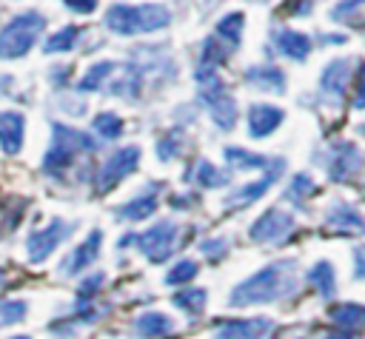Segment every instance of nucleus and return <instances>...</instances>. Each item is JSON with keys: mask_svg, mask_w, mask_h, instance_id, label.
Returning a JSON list of instances; mask_svg holds the SVG:
<instances>
[{"mask_svg": "<svg viewBox=\"0 0 365 339\" xmlns=\"http://www.w3.org/2000/svg\"><path fill=\"white\" fill-rule=\"evenodd\" d=\"M297 291V262H271L245 282L234 285L228 293L231 308H245V305H259V302H277L279 296H288Z\"/></svg>", "mask_w": 365, "mask_h": 339, "instance_id": "obj_1", "label": "nucleus"}, {"mask_svg": "<svg viewBox=\"0 0 365 339\" xmlns=\"http://www.w3.org/2000/svg\"><path fill=\"white\" fill-rule=\"evenodd\" d=\"M171 23V11L160 3H143V6H125V3H114L106 11V28L123 37H134V34H148V31H160Z\"/></svg>", "mask_w": 365, "mask_h": 339, "instance_id": "obj_2", "label": "nucleus"}, {"mask_svg": "<svg viewBox=\"0 0 365 339\" xmlns=\"http://www.w3.org/2000/svg\"><path fill=\"white\" fill-rule=\"evenodd\" d=\"M46 28V17L40 11H20L0 28V60L26 57Z\"/></svg>", "mask_w": 365, "mask_h": 339, "instance_id": "obj_3", "label": "nucleus"}, {"mask_svg": "<svg viewBox=\"0 0 365 339\" xmlns=\"http://www.w3.org/2000/svg\"><path fill=\"white\" fill-rule=\"evenodd\" d=\"M94 148H97V142L88 134H83L77 128H68L63 122H54V142H51L48 154L43 157V171L48 177H60L74 162V157L80 151H94Z\"/></svg>", "mask_w": 365, "mask_h": 339, "instance_id": "obj_4", "label": "nucleus"}, {"mask_svg": "<svg viewBox=\"0 0 365 339\" xmlns=\"http://www.w3.org/2000/svg\"><path fill=\"white\" fill-rule=\"evenodd\" d=\"M177 236H180L177 225H174L171 219H163V222L151 225L145 234H140L134 242L140 245V251L145 254V259L163 262V259L171 256V251H174V245H177Z\"/></svg>", "mask_w": 365, "mask_h": 339, "instance_id": "obj_5", "label": "nucleus"}, {"mask_svg": "<svg viewBox=\"0 0 365 339\" xmlns=\"http://www.w3.org/2000/svg\"><path fill=\"white\" fill-rule=\"evenodd\" d=\"M137 162H140V148H137V145H125V148L114 151V154L103 162V168H100V174H97V191L106 194V191L117 188L120 179H125L128 174L137 171Z\"/></svg>", "mask_w": 365, "mask_h": 339, "instance_id": "obj_6", "label": "nucleus"}, {"mask_svg": "<svg viewBox=\"0 0 365 339\" xmlns=\"http://www.w3.org/2000/svg\"><path fill=\"white\" fill-rule=\"evenodd\" d=\"M291 231H294V217L285 214L282 208H268L259 219H254V225H251V239L271 245V242H282Z\"/></svg>", "mask_w": 365, "mask_h": 339, "instance_id": "obj_7", "label": "nucleus"}, {"mask_svg": "<svg viewBox=\"0 0 365 339\" xmlns=\"http://www.w3.org/2000/svg\"><path fill=\"white\" fill-rule=\"evenodd\" d=\"M66 236H68V222H63V219H51L46 228L29 234V239H26L29 259H31V262H43V259H48V254H51Z\"/></svg>", "mask_w": 365, "mask_h": 339, "instance_id": "obj_8", "label": "nucleus"}, {"mask_svg": "<svg viewBox=\"0 0 365 339\" xmlns=\"http://www.w3.org/2000/svg\"><path fill=\"white\" fill-rule=\"evenodd\" d=\"M271 319H222L214 328L217 339H265L271 333Z\"/></svg>", "mask_w": 365, "mask_h": 339, "instance_id": "obj_9", "label": "nucleus"}, {"mask_svg": "<svg viewBox=\"0 0 365 339\" xmlns=\"http://www.w3.org/2000/svg\"><path fill=\"white\" fill-rule=\"evenodd\" d=\"M362 165V154L354 142H336L331 148V160H328V177L331 179H348L351 174H356Z\"/></svg>", "mask_w": 365, "mask_h": 339, "instance_id": "obj_10", "label": "nucleus"}, {"mask_svg": "<svg viewBox=\"0 0 365 339\" xmlns=\"http://www.w3.org/2000/svg\"><path fill=\"white\" fill-rule=\"evenodd\" d=\"M279 171H282V160H274L271 162V168H268V174L262 177V179H254V182H248V185H240L237 191H231L228 197H225V208H242V205H248V202H254V199H259L268 188H271V182L279 177Z\"/></svg>", "mask_w": 365, "mask_h": 339, "instance_id": "obj_11", "label": "nucleus"}, {"mask_svg": "<svg viewBox=\"0 0 365 339\" xmlns=\"http://www.w3.org/2000/svg\"><path fill=\"white\" fill-rule=\"evenodd\" d=\"M285 120V111L268 103H254L248 108V134L251 137H268L274 134Z\"/></svg>", "mask_w": 365, "mask_h": 339, "instance_id": "obj_12", "label": "nucleus"}, {"mask_svg": "<svg viewBox=\"0 0 365 339\" xmlns=\"http://www.w3.org/2000/svg\"><path fill=\"white\" fill-rule=\"evenodd\" d=\"M100 245H103V231H91V234L68 254V259L60 265V271H63V273H80L83 268H88V265L100 256Z\"/></svg>", "mask_w": 365, "mask_h": 339, "instance_id": "obj_13", "label": "nucleus"}, {"mask_svg": "<svg viewBox=\"0 0 365 339\" xmlns=\"http://www.w3.org/2000/svg\"><path fill=\"white\" fill-rule=\"evenodd\" d=\"M23 131H26V120L17 111H3L0 114V148L6 154H20L23 148Z\"/></svg>", "mask_w": 365, "mask_h": 339, "instance_id": "obj_14", "label": "nucleus"}, {"mask_svg": "<svg viewBox=\"0 0 365 339\" xmlns=\"http://www.w3.org/2000/svg\"><path fill=\"white\" fill-rule=\"evenodd\" d=\"M245 80H248L254 88L265 91V94H282L285 85H288L285 74H282L277 66H251V68L245 71Z\"/></svg>", "mask_w": 365, "mask_h": 339, "instance_id": "obj_15", "label": "nucleus"}, {"mask_svg": "<svg viewBox=\"0 0 365 339\" xmlns=\"http://www.w3.org/2000/svg\"><path fill=\"white\" fill-rule=\"evenodd\" d=\"M274 43H277L279 54H285L291 60H305L311 54V37L302 31H294V28H277Z\"/></svg>", "mask_w": 365, "mask_h": 339, "instance_id": "obj_16", "label": "nucleus"}, {"mask_svg": "<svg viewBox=\"0 0 365 339\" xmlns=\"http://www.w3.org/2000/svg\"><path fill=\"white\" fill-rule=\"evenodd\" d=\"M351 68H354V63H351L348 57L331 60V63L325 66V71H322V88H325L328 94H334V97H342L345 88H348V83H351V77H354Z\"/></svg>", "mask_w": 365, "mask_h": 339, "instance_id": "obj_17", "label": "nucleus"}, {"mask_svg": "<svg viewBox=\"0 0 365 339\" xmlns=\"http://www.w3.org/2000/svg\"><path fill=\"white\" fill-rule=\"evenodd\" d=\"M325 222H328V228H334V231H354V234H365V219H362V214H359L354 205H345V202L334 205V208L328 211Z\"/></svg>", "mask_w": 365, "mask_h": 339, "instance_id": "obj_18", "label": "nucleus"}, {"mask_svg": "<svg viewBox=\"0 0 365 339\" xmlns=\"http://www.w3.org/2000/svg\"><path fill=\"white\" fill-rule=\"evenodd\" d=\"M328 316L336 328L342 330H362L365 328V305L359 302H339V305H331L328 308Z\"/></svg>", "mask_w": 365, "mask_h": 339, "instance_id": "obj_19", "label": "nucleus"}, {"mask_svg": "<svg viewBox=\"0 0 365 339\" xmlns=\"http://www.w3.org/2000/svg\"><path fill=\"white\" fill-rule=\"evenodd\" d=\"M242 23H245V17H242L240 11H231V14H225V17L217 23L214 37H217L228 51H234V48L240 46V40H242Z\"/></svg>", "mask_w": 365, "mask_h": 339, "instance_id": "obj_20", "label": "nucleus"}, {"mask_svg": "<svg viewBox=\"0 0 365 339\" xmlns=\"http://www.w3.org/2000/svg\"><path fill=\"white\" fill-rule=\"evenodd\" d=\"M134 328H137V333H140V336H148V339H151V336H165V333H171V330H174V322H171L165 313L151 311V313L137 316Z\"/></svg>", "mask_w": 365, "mask_h": 339, "instance_id": "obj_21", "label": "nucleus"}, {"mask_svg": "<svg viewBox=\"0 0 365 339\" xmlns=\"http://www.w3.org/2000/svg\"><path fill=\"white\" fill-rule=\"evenodd\" d=\"M117 68V63H111V60H103V63H94L80 80H77V91H97V88H103V83L111 77V71Z\"/></svg>", "mask_w": 365, "mask_h": 339, "instance_id": "obj_22", "label": "nucleus"}, {"mask_svg": "<svg viewBox=\"0 0 365 339\" xmlns=\"http://www.w3.org/2000/svg\"><path fill=\"white\" fill-rule=\"evenodd\" d=\"M308 282L319 291L322 299H334L336 282H334V268H331V262H317V265L308 271Z\"/></svg>", "mask_w": 365, "mask_h": 339, "instance_id": "obj_23", "label": "nucleus"}, {"mask_svg": "<svg viewBox=\"0 0 365 339\" xmlns=\"http://www.w3.org/2000/svg\"><path fill=\"white\" fill-rule=\"evenodd\" d=\"M225 160H228L231 165L242 168V171H248V168L268 171L271 162H274V160H268V157H262V154H251V151H245V148H225Z\"/></svg>", "mask_w": 365, "mask_h": 339, "instance_id": "obj_24", "label": "nucleus"}, {"mask_svg": "<svg viewBox=\"0 0 365 339\" xmlns=\"http://www.w3.org/2000/svg\"><path fill=\"white\" fill-rule=\"evenodd\" d=\"M194 182L202 185V188H222V185H228V174L214 168L208 160H200L197 171H194Z\"/></svg>", "mask_w": 365, "mask_h": 339, "instance_id": "obj_25", "label": "nucleus"}, {"mask_svg": "<svg viewBox=\"0 0 365 339\" xmlns=\"http://www.w3.org/2000/svg\"><path fill=\"white\" fill-rule=\"evenodd\" d=\"M77 37H80V26H66V28H60L57 34H51L48 40H46V54H57V51H71L74 48V43H77Z\"/></svg>", "mask_w": 365, "mask_h": 339, "instance_id": "obj_26", "label": "nucleus"}, {"mask_svg": "<svg viewBox=\"0 0 365 339\" xmlns=\"http://www.w3.org/2000/svg\"><path fill=\"white\" fill-rule=\"evenodd\" d=\"M174 305L180 311H185L188 316H200L202 308H205V291L202 288H188V291H180L174 296Z\"/></svg>", "mask_w": 365, "mask_h": 339, "instance_id": "obj_27", "label": "nucleus"}, {"mask_svg": "<svg viewBox=\"0 0 365 339\" xmlns=\"http://www.w3.org/2000/svg\"><path fill=\"white\" fill-rule=\"evenodd\" d=\"M94 131H97L103 140H120V134H123V120H120L117 114H111V111H103V114L94 117Z\"/></svg>", "mask_w": 365, "mask_h": 339, "instance_id": "obj_28", "label": "nucleus"}, {"mask_svg": "<svg viewBox=\"0 0 365 339\" xmlns=\"http://www.w3.org/2000/svg\"><path fill=\"white\" fill-rule=\"evenodd\" d=\"M154 208H157L154 197H137V199H131V202H125L120 208V217H125V219H145V217L154 214Z\"/></svg>", "mask_w": 365, "mask_h": 339, "instance_id": "obj_29", "label": "nucleus"}, {"mask_svg": "<svg viewBox=\"0 0 365 339\" xmlns=\"http://www.w3.org/2000/svg\"><path fill=\"white\" fill-rule=\"evenodd\" d=\"M26 313H29V305L23 299H0V328L23 322Z\"/></svg>", "mask_w": 365, "mask_h": 339, "instance_id": "obj_30", "label": "nucleus"}, {"mask_svg": "<svg viewBox=\"0 0 365 339\" xmlns=\"http://www.w3.org/2000/svg\"><path fill=\"white\" fill-rule=\"evenodd\" d=\"M197 262L194 259H182V262H177L168 273H165V285H185V282H191L194 276H197Z\"/></svg>", "mask_w": 365, "mask_h": 339, "instance_id": "obj_31", "label": "nucleus"}, {"mask_svg": "<svg viewBox=\"0 0 365 339\" xmlns=\"http://www.w3.org/2000/svg\"><path fill=\"white\" fill-rule=\"evenodd\" d=\"M362 11H365V0H342V3H336L331 9V20H348V23H354V20H359Z\"/></svg>", "mask_w": 365, "mask_h": 339, "instance_id": "obj_32", "label": "nucleus"}, {"mask_svg": "<svg viewBox=\"0 0 365 339\" xmlns=\"http://www.w3.org/2000/svg\"><path fill=\"white\" fill-rule=\"evenodd\" d=\"M311 191H314L311 177H308V174H297V177L291 179V185L285 188V199H288V202L302 205V197H305V194H311Z\"/></svg>", "mask_w": 365, "mask_h": 339, "instance_id": "obj_33", "label": "nucleus"}, {"mask_svg": "<svg viewBox=\"0 0 365 339\" xmlns=\"http://www.w3.org/2000/svg\"><path fill=\"white\" fill-rule=\"evenodd\" d=\"M180 148H182L180 134H177V131H174V134H165V137L157 142V157H160L163 162H168V160H174V157L180 154Z\"/></svg>", "mask_w": 365, "mask_h": 339, "instance_id": "obj_34", "label": "nucleus"}, {"mask_svg": "<svg viewBox=\"0 0 365 339\" xmlns=\"http://www.w3.org/2000/svg\"><path fill=\"white\" fill-rule=\"evenodd\" d=\"M200 248H202V254H208L211 259H217V256H222V251L228 248V239H225V236H220V239H208V242H202Z\"/></svg>", "mask_w": 365, "mask_h": 339, "instance_id": "obj_35", "label": "nucleus"}, {"mask_svg": "<svg viewBox=\"0 0 365 339\" xmlns=\"http://www.w3.org/2000/svg\"><path fill=\"white\" fill-rule=\"evenodd\" d=\"M103 282H106V273H91L88 279H83V285H80V296L94 293L97 288H103Z\"/></svg>", "mask_w": 365, "mask_h": 339, "instance_id": "obj_36", "label": "nucleus"}, {"mask_svg": "<svg viewBox=\"0 0 365 339\" xmlns=\"http://www.w3.org/2000/svg\"><path fill=\"white\" fill-rule=\"evenodd\" d=\"M60 3H66L71 11H77V14H91L94 9H97V0H60Z\"/></svg>", "mask_w": 365, "mask_h": 339, "instance_id": "obj_37", "label": "nucleus"}, {"mask_svg": "<svg viewBox=\"0 0 365 339\" xmlns=\"http://www.w3.org/2000/svg\"><path fill=\"white\" fill-rule=\"evenodd\" d=\"M354 276L365 279V245L354 248Z\"/></svg>", "mask_w": 365, "mask_h": 339, "instance_id": "obj_38", "label": "nucleus"}, {"mask_svg": "<svg viewBox=\"0 0 365 339\" xmlns=\"http://www.w3.org/2000/svg\"><path fill=\"white\" fill-rule=\"evenodd\" d=\"M354 94H356V97H354V105H356V108H365V71L359 74V88H356Z\"/></svg>", "mask_w": 365, "mask_h": 339, "instance_id": "obj_39", "label": "nucleus"}, {"mask_svg": "<svg viewBox=\"0 0 365 339\" xmlns=\"http://www.w3.org/2000/svg\"><path fill=\"white\" fill-rule=\"evenodd\" d=\"M328 339H359V336H354V330H334V333H328Z\"/></svg>", "mask_w": 365, "mask_h": 339, "instance_id": "obj_40", "label": "nucleus"}, {"mask_svg": "<svg viewBox=\"0 0 365 339\" xmlns=\"http://www.w3.org/2000/svg\"><path fill=\"white\" fill-rule=\"evenodd\" d=\"M11 339H29V336H11Z\"/></svg>", "mask_w": 365, "mask_h": 339, "instance_id": "obj_41", "label": "nucleus"}, {"mask_svg": "<svg viewBox=\"0 0 365 339\" xmlns=\"http://www.w3.org/2000/svg\"><path fill=\"white\" fill-rule=\"evenodd\" d=\"M3 279H6V276H3V271H0V285H3Z\"/></svg>", "mask_w": 365, "mask_h": 339, "instance_id": "obj_42", "label": "nucleus"}]
</instances>
